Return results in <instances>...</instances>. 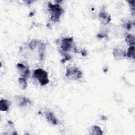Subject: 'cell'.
<instances>
[{
    "mask_svg": "<svg viewBox=\"0 0 135 135\" xmlns=\"http://www.w3.org/2000/svg\"><path fill=\"white\" fill-rule=\"evenodd\" d=\"M49 8L51 13L52 19L54 21H58L62 13V10L59 5L49 4Z\"/></svg>",
    "mask_w": 135,
    "mask_h": 135,
    "instance_id": "cell-2",
    "label": "cell"
},
{
    "mask_svg": "<svg viewBox=\"0 0 135 135\" xmlns=\"http://www.w3.org/2000/svg\"><path fill=\"white\" fill-rule=\"evenodd\" d=\"M1 109L2 111H6L9 107V104L6 100H1Z\"/></svg>",
    "mask_w": 135,
    "mask_h": 135,
    "instance_id": "cell-8",
    "label": "cell"
},
{
    "mask_svg": "<svg viewBox=\"0 0 135 135\" xmlns=\"http://www.w3.org/2000/svg\"><path fill=\"white\" fill-rule=\"evenodd\" d=\"M72 43V38H65L62 41L61 48L62 50L64 51L69 50L71 48V44Z\"/></svg>",
    "mask_w": 135,
    "mask_h": 135,
    "instance_id": "cell-4",
    "label": "cell"
},
{
    "mask_svg": "<svg viewBox=\"0 0 135 135\" xmlns=\"http://www.w3.org/2000/svg\"><path fill=\"white\" fill-rule=\"evenodd\" d=\"M126 41L131 46L133 45L134 42V38L131 35H128L126 38Z\"/></svg>",
    "mask_w": 135,
    "mask_h": 135,
    "instance_id": "cell-10",
    "label": "cell"
},
{
    "mask_svg": "<svg viewBox=\"0 0 135 135\" xmlns=\"http://www.w3.org/2000/svg\"><path fill=\"white\" fill-rule=\"evenodd\" d=\"M19 82H20V84L21 85L22 88L23 89H24L26 88L27 84H26V79L24 78H20L19 79Z\"/></svg>",
    "mask_w": 135,
    "mask_h": 135,
    "instance_id": "cell-11",
    "label": "cell"
},
{
    "mask_svg": "<svg viewBox=\"0 0 135 135\" xmlns=\"http://www.w3.org/2000/svg\"><path fill=\"white\" fill-rule=\"evenodd\" d=\"M134 46H131L128 50V52L127 55L129 58H134Z\"/></svg>",
    "mask_w": 135,
    "mask_h": 135,
    "instance_id": "cell-9",
    "label": "cell"
},
{
    "mask_svg": "<svg viewBox=\"0 0 135 135\" xmlns=\"http://www.w3.org/2000/svg\"><path fill=\"white\" fill-rule=\"evenodd\" d=\"M34 76L39 81L41 85H45L48 84V74L46 71L41 69H37L34 71Z\"/></svg>",
    "mask_w": 135,
    "mask_h": 135,
    "instance_id": "cell-1",
    "label": "cell"
},
{
    "mask_svg": "<svg viewBox=\"0 0 135 135\" xmlns=\"http://www.w3.org/2000/svg\"><path fill=\"white\" fill-rule=\"evenodd\" d=\"M18 69H19L21 73V75L25 78L26 77H28L30 74V71L28 69V68H26L25 66L23 65L22 64H18Z\"/></svg>",
    "mask_w": 135,
    "mask_h": 135,
    "instance_id": "cell-5",
    "label": "cell"
},
{
    "mask_svg": "<svg viewBox=\"0 0 135 135\" xmlns=\"http://www.w3.org/2000/svg\"><path fill=\"white\" fill-rule=\"evenodd\" d=\"M46 117L48 121H49L50 122H51L52 124L54 125L57 124V120L52 113H47Z\"/></svg>",
    "mask_w": 135,
    "mask_h": 135,
    "instance_id": "cell-6",
    "label": "cell"
},
{
    "mask_svg": "<svg viewBox=\"0 0 135 135\" xmlns=\"http://www.w3.org/2000/svg\"><path fill=\"white\" fill-rule=\"evenodd\" d=\"M99 17H100L99 18H100L101 20H103V22H104V24H107V23H109V21H110V17H109V16L107 17L106 13H103V12H101V13H100V15H99Z\"/></svg>",
    "mask_w": 135,
    "mask_h": 135,
    "instance_id": "cell-7",
    "label": "cell"
},
{
    "mask_svg": "<svg viewBox=\"0 0 135 135\" xmlns=\"http://www.w3.org/2000/svg\"><path fill=\"white\" fill-rule=\"evenodd\" d=\"M66 76L72 79H78L82 77V73L77 68H72L67 70Z\"/></svg>",
    "mask_w": 135,
    "mask_h": 135,
    "instance_id": "cell-3",
    "label": "cell"
}]
</instances>
